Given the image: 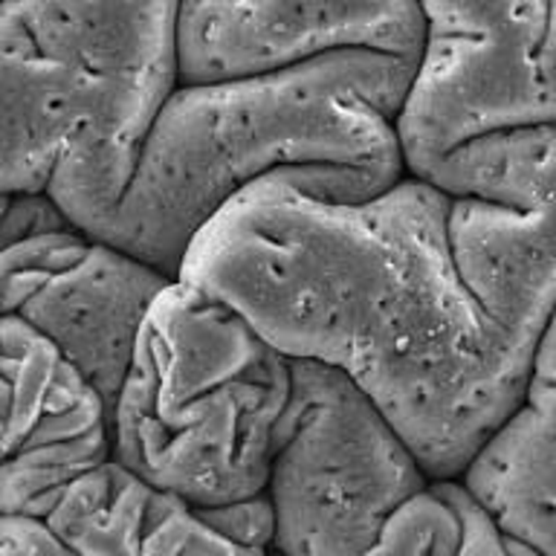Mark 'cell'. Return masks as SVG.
<instances>
[{
	"label": "cell",
	"instance_id": "14",
	"mask_svg": "<svg viewBox=\"0 0 556 556\" xmlns=\"http://www.w3.org/2000/svg\"><path fill=\"white\" fill-rule=\"evenodd\" d=\"M67 229V220L59 215L50 198L43 194H3L0 191V252L35 238V235ZM73 229V226H70Z\"/></svg>",
	"mask_w": 556,
	"mask_h": 556
},
{
	"label": "cell",
	"instance_id": "4",
	"mask_svg": "<svg viewBox=\"0 0 556 556\" xmlns=\"http://www.w3.org/2000/svg\"><path fill=\"white\" fill-rule=\"evenodd\" d=\"M293 359L206 290L174 278L139 328L111 412V460L215 510L267 493Z\"/></svg>",
	"mask_w": 556,
	"mask_h": 556
},
{
	"label": "cell",
	"instance_id": "17",
	"mask_svg": "<svg viewBox=\"0 0 556 556\" xmlns=\"http://www.w3.org/2000/svg\"><path fill=\"white\" fill-rule=\"evenodd\" d=\"M551 325H556V316H554V319H551Z\"/></svg>",
	"mask_w": 556,
	"mask_h": 556
},
{
	"label": "cell",
	"instance_id": "10",
	"mask_svg": "<svg viewBox=\"0 0 556 556\" xmlns=\"http://www.w3.org/2000/svg\"><path fill=\"white\" fill-rule=\"evenodd\" d=\"M108 460L111 412L99 391L26 321L0 319V519H47Z\"/></svg>",
	"mask_w": 556,
	"mask_h": 556
},
{
	"label": "cell",
	"instance_id": "2",
	"mask_svg": "<svg viewBox=\"0 0 556 556\" xmlns=\"http://www.w3.org/2000/svg\"><path fill=\"white\" fill-rule=\"evenodd\" d=\"M415 70L386 52H337L269 76L174 87L96 241L174 281L200 229L267 177H307L339 203L377 198L406 177L394 119Z\"/></svg>",
	"mask_w": 556,
	"mask_h": 556
},
{
	"label": "cell",
	"instance_id": "15",
	"mask_svg": "<svg viewBox=\"0 0 556 556\" xmlns=\"http://www.w3.org/2000/svg\"><path fill=\"white\" fill-rule=\"evenodd\" d=\"M0 547L12 556H78L43 519H0Z\"/></svg>",
	"mask_w": 556,
	"mask_h": 556
},
{
	"label": "cell",
	"instance_id": "16",
	"mask_svg": "<svg viewBox=\"0 0 556 556\" xmlns=\"http://www.w3.org/2000/svg\"><path fill=\"white\" fill-rule=\"evenodd\" d=\"M0 556H12V554H7V551H3V547H0Z\"/></svg>",
	"mask_w": 556,
	"mask_h": 556
},
{
	"label": "cell",
	"instance_id": "1",
	"mask_svg": "<svg viewBox=\"0 0 556 556\" xmlns=\"http://www.w3.org/2000/svg\"><path fill=\"white\" fill-rule=\"evenodd\" d=\"M295 180L307 177L278 174L229 200L177 278L241 313L287 359L342 374L426 476L458 481L521 406L530 356L460 281L450 198L408 174L363 203Z\"/></svg>",
	"mask_w": 556,
	"mask_h": 556
},
{
	"label": "cell",
	"instance_id": "5",
	"mask_svg": "<svg viewBox=\"0 0 556 556\" xmlns=\"http://www.w3.org/2000/svg\"><path fill=\"white\" fill-rule=\"evenodd\" d=\"M429 481L354 382L293 363L267 481L273 556H374L394 513Z\"/></svg>",
	"mask_w": 556,
	"mask_h": 556
},
{
	"label": "cell",
	"instance_id": "8",
	"mask_svg": "<svg viewBox=\"0 0 556 556\" xmlns=\"http://www.w3.org/2000/svg\"><path fill=\"white\" fill-rule=\"evenodd\" d=\"M168 281L67 226L0 252V319L38 330L113 412L139 328Z\"/></svg>",
	"mask_w": 556,
	"mask_h": 556
},
{
	"label": "cell",
	"instance_id": "13",
	"mask_svg": "<svg viewBox=\"0 0 556 556\" xmlns=\"http://www.w3.org/2000/svg\"><path fill=\"white\" fill-rule=\"evenodd\" d=\"M452 495L460 516V539L452 556H539L533 547L498 528V521L469 495L460 481L452 484Z\"/></svg>",
	"mask_w": 556,
	"mask_h": 556
},
{
	"label": "cell",
	"instance_id": "6",
	"mask_svg": "<svg viewBox=\"0 0 556 556\" xmlns=\"http://www.w3.org/2000/svg\"><path fill=\"white\" fill-rule=\"evenodd\" d=\"M415 177L450 198L446 241L464 287L533 359L556 316V128L476 139Z\"/></svg>",
	"mask_w": 556,
	"mask_h": 556
},
{
	"label": "cell",
	"instance_id": "7",
	"mask_svg": "<svg viewBox=\"0 0 556 556\" xmlns=\"http://www.w3.org/2000/svg\"><path fill=\"white\" fill-rule=\"evenodd\" d=\"M426 41L400 116L415 177L455 148L556 128V3H420Z\"/></svg>",
	"mask_w": 556,
	"mask_h": 556
},
{
	"label": "cell",
	"instance_id": "12",
	"mask_svg": "<svg viewBox=\"0 0 556 556\" xmlns=\"http://www.w3.org/2000/svg\"><path fill=\"white\" fill-rule=\"evenodd\" d=\"M458 481L498 528L556 556V325L533 351L521 406Z\"/></svg>",
	"mask_w": 556,
	"mask_h": 556
},
{
	"label": "cell",
	"instance_id": "3",
	"mask_svg": "<svg viewBox=\"0 0 556 556\" xmlns=\"http://www.w3.org/2000/svg\"><path fill=\"white\" fill-rule=\"evenodd\" d=\"M177 3H0V191L96 238L177 87Z\"/></svg>",
	"mask_w": 556,
	"mask_h": 556
},
{
	"label": "cell",
	"instance_id": "11",
	"mask_svg": "<svg viewBox=\"0 0 556 556\" xmlns=\"http://www.w3.org/2000/svg\"><path fill=\"white\" fill-rule=\"evenodd\" d=\"M78 556H269L212 525L208 510L108 460L70 486L47 516Z\"/></svg>",
	"mask_w": 556,
	"mask_h": 556
},
{
	"label": "cell",
	"instance_id": "9",
	"mask_svg": "<svg viewBox=\"0 0 556 556\" xmlns=\"http://www.w3.org/2000/svg\"><path fill=\"white\" fill-rule=\"evenodd\" d=\"M420 3H177V87L220 85L302 67L337 52H386L420 61Z\"/></svg>",
	"mask_w": 556,
	"mask_h": 556
}]
</instances>
